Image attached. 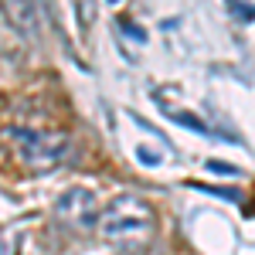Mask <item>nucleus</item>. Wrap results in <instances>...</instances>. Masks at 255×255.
Returning a JSON list of instances; mask_svg holds the SVG:
<instances>
[{
    "label": "nucleus",
    "instance_id": "nucleus-1",
    "mask_svg": "<svg viewBox=\"0 0 255 255\" xmlns=\"http://www.w3.org/2000/svg\"><path fill=\"white\" fill-rule=\"evenodd\" d=\"M153 225H157V215H153V208H150L143 197L119 194L99 211L96 228L106 242L133 245V242H143V238L153 235Z\"/></svg>",
    "mask_w": 255,
    "mask_h": 255
},
{
    "label": "nucleus",
    "instance_id": "nucleus-2",
    "mask_svg": "<svg viewBox=\"0 0 255 255\" xmlns=\"http://www.w3.org/2000/svg\"><path fill=\"white\" fill-rule=\"evenodd\" d=\"M10 136L17 143L20 160H24L31 170H48V167H55V163L65 157V136L44 133V129H24V126H17Z\"/></svg>",
    "mask_w": 255,
    "mask_h": 255
},
{
    "label": "nucleus",
    "instance_id": "nucleus-3",
    "mask_svg": "<svg viewBox=\"0 0 255 255\" xmlns=\"http://www.w3.org/2000/svg\"><path fill=\"white\" fill-rule=\"evenodd\" d=\"M55 215H58L61 221H68L72 228H92V225H99L96 194H92L89 187H68V191L58 197V204H55Z\"/></svg>",
    "mask_w": 255,
    "mask_h": 255
},
{
    "label": "nucleus",
    "instance_id": "nucleus-4",
    "mask_svg": "<svg viewBox=\"0 0 255 255\" xmlns=\"http://www.w3.org/2000/svg\"><path fill=\"white\" fill-rule=\"evenodd\" d=\"M3 17L17 34L34 38L44 20V0H3Z\"/></svg>",
    "mask_w": 255,
    "mask_h": 255
},
{
    "label": "nucleus",
    "instance_id": "nucleus-5",
    "mask_svg": "<svg viewBox=\"0 0 255 255\" xmlns=\"http://www.w3.org/2000/svg\"><path fill=\"white\" fill-rule=\"evenodd\" d=\"M197 191H204V194H218V197H228V201H245L242 191H232V187H211V184H191Z\"/></svg>",
    "mask_w": 255,
    "mask_h": 255
},
{
    "label": "nucleus",
    "instance_id": "nucleus-6",
    "mask_svg": "<svg viewBox=\"0 0 255 255\" xmlns=\"http://www.w3.org/2000/svg\"><path fill=\"white\" fill-rule=\"evenodd\" d=\"M228 10L238 20H255V3H249V0H228Z\"/></svg>",
    "mask_w": 255,
    "mask_h": 255
},
{
    "label": "nucleus",
    "instance_id": "nucleus-7",
    "mask_svg": "<svg viewBox=\"0 0 255 255\" xmlns=\"http://www.w3.org/2000/svg\"><path fill=\"white\" fill-rule=\"evenodd\" d=\"M174 123H180V126H187V129H194V133H204V136H211V129L204 126V123H197L191 113H174Z\"/></svg>",
    "mask_w": 255,
    "mask_h": 255
},
{
    "label": "nucleus",
    "instance_id": "nucleus-8",
    "mask_svg": "<svg viewBox=\"0 0 255 255\" xmlns=\"http://www.w3.org/2000/svg\"><path fill=\"white\" fill-rule=\"evenodd\" d=\"M204 167H208V170H218V174H225V177H238V174H242L238 167H232V163H221V160H208Z\"/></svg>",
    "mask_w": 255,
    "mask_h": 255
},
{
    "label": "nucleus",
    "instance_id": "nucleus-9",
    "mask_svg": "<svg viewBox=\"0 0 255 255\" xmlns=\"http://www.w3.org/2000/svg\"><path fill=\"white\" fill-rule=\"evenodd\" d=\"M119 24H123V27H126V31H129V34H133V38H136V41H143V38H146V34H143V27H136L133 20H126V17H123V20H119Z\"/></svg>",
    "mask_w": 255,
    "mask_h": 255
},
{
    "label": "nucleus",
    "instance_id": "nucleus-10",
    "mask_svg": "<svg viewBox=\"0 0 255 255\" xmlns=\"http://www.w3.org/2000/svg\"><path fill=\"white\" fill-rule=\"evenodd\" d=\"M109 3H119V0H109Z\"/></svg>",
    "mask_w": 255,
    "mask_h": 255
}]
</instances>
